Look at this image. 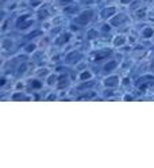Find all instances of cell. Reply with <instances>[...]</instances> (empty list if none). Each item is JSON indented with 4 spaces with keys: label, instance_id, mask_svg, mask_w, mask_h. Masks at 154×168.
Listing matches in <instances>:
<instances>
[{
    "label": "cell",
    "instance_id": "6da1fadb",
    "mask_svg": "<svg viewBox=\"0 0 154 168\" xmlns=\"http://www.w3.org/2000/svg\"><path fill=\"white\" fill-rule=\"evenodd\" d=\"M92 18H93V11L88 10V11H84L83 14H80V15L77 16L76 22L78 25H87V23H89L92 20Z\"/></svg>",
    "mask_w": 154,
    "mask_h": 168
},
{
    "label": "cell",
    "instance_id": "7a4b0ae2",
    "mask_svg": "<svg viewBox=\"0 0 154 168\" xmlns=\"http://www.w3.org/2000/svg\"><path fill=\"white\" fill-rule=\"evenodd\" d=\"M118 83H119V79L116 76L107 77V79L104 80V84H106V87H115Z\"/></svg>",
    "mask_w": 154,
    "mask_h": 168
},
{
    "label": "cell",
    "instance_id": "3957f363",
    "mask_svg": "<svg viewBox=\"0 0 154 168\" xmlns=\"http://www.w3.org/2000/svg\"><path fill=\"white\" fill-rule=\"evenodd\" d=\"M69 39H71V34H62V35H60V37H58L57 38V41H55V44L57 45H62V44H66L68 41H69Z\"/></svg>",
    "mask_w": 154,
    "mask_h": 168
},
{
    "label": "cell",
    "instance_id": "277c9868",
    "mask_svg": "<svg viewBox=\"0 0 154 168\" xmlns=\"http://www.w3.org/2000/svg\"><path fill=\"white\" fill-rule=\"evenodd\" d=\"M123 20H124V15H123V14H120L119 16H115L114 19H111V23H112V25H115V26H118L119 23H122Z\"/></svg>",
    "mask_w": 154,
    "mask_h": 168
},
{
    "label": "cell",
    "instance_id": "5b68a950",
    "mask_svg": "<svg viewBox=\"0 0 154 168\" xmlns=\"http://www.w3.org/2000/svg\"><path fill=\"white\" fill-rule=\"evenodd\" d=\"M124 42H126L124 37H123V35H118L115 38V41H114V45H115V46H122Z\"/></svg>",
    "mask_w": 154,
    "mask_h": 168
},
{
    "label": "cell",
    "instance_id": "8992f818",
    "mask_svg": "<svg viewBox=\"0 0 154 168\" xmlns=\"http://www.w3.org/2000/svg\"><path fill=\"white\" fill-rule=\"evenodd\" d=\"M116 68V61H109L108 64H106V67H104V71L106 72H111V71Z\"/></svg>",
    "mask_w": 154,
    "mask_h": 168
},
{
    "label": "cell",
    "instance_id": "52a82bcc",
    "mask_svg": "<svg viewBox=\"0 0 154 168\" xmlns=\"http://www.w3.org/2000/svg\"><path fill=\"white\" fill-rule=\"evenodd\" d=\"M81 56H80V53H77V52H72L69 56L66 57V61L68 63H72V58H74V60H77V58H80Z\"/></svg>",
    "mask_w": 154,
    "mask_h": 168
},
{
    "label": "cell",
    "instance_id": "ba28073f",
    "mask_svg": "<svg viewBox=\"0 0 154 168\" xmlns=\"http://www.w3.org/2000/svg\"><path fill=\"white\" fill-rule=\"evenodd\" d=\"M30 86H31L32 88L39 89V88H42V83L39 81V80H31V81H30Z\"/></svg>",
    "mask_w": 154,
    "mask_h": 168
},
{
    "label": "cell",
    "instance_id": "9c48e42d",
    "mask_svg": "<svg viewBox=\"0 0 154 168\" xmlns=\"http://www.w3.org/2000/svg\"><path fill=\"white\" fill-rule=\"evenodd\" d=\"M153 34H154V31H153V29H150V27H146V29L143 30V37H146V38L151 37Z\"/></svg>",
    "mask_w": 154,
    "mask_h": 168
},
{
    "label": "cell",
    "instance_id": "30bf717a",
    "mask_svg": "<svg viewBox=\"0 0 154 168\" xmlns=\"http://www.w3.org/2000/svg\"><path fill=\"white\" fill-rule=\"evenodd\" d=\"M114 12H115V8H114V7H111L109 10H106V11H104L101 15H103V18H107V16H111Z\"/></svg>",
    "mask_w": 154,
    "mask_h": 168
},
{
    "label": "cell",
    "instance_id": "8fae6325",
    "mask_svg": "<svg viewBox=\"0 0 154 168\" xmlns=\"http://www.w3.org/2000/svg\"><path fill=\"white\" fill-rule=\"evenodd\" d=\"M108 52H106V53H100L99 56H96V58H95V60L96 61H99V60H101V58H104V57H107V56H108Z\"/></svg>",
    "mask_w": 154,
    "mask_h": 168
},
{
    "label": "cell",
    "instance_id": "7c38bea8",
    "mask_svg": "<svg viewBox=\"0 0 154 168\" xmlns=\"http://www.w3.org/2000/svg\"><path fill=\"white\" fill-rule=\"evenodd\" d=\"M12 99L14 100H19V99H27V98H26L24 95H20V94H15V95L12 96Z\"/></svg>",
    "mask_w": 154,
    "mask_h": 168
},
{
    "label": "cell",
    "instance_id": "4fadbf2b",
    "mask_svg": "<svg viewBox=\"0 0 154 168\" xmlns=\"http://www.w3.org/2000/svg\"><path fill=\"white\" fill-rule=\"evenodd\" d=\"M80 77H81V79H83V80H85V79H89V77H91V73L87 71V72L81 73V76H80Z\"/></svg>",
    "mask_w": 154,
    "mask_h": 168
},
{
    "label": "cell",
    "instance_id": "5bb4252c",
    "mask_svg": "<svg viewBox=\"0 0 154 168\" xmlns=\"http://www.w3.org/2000/svg\"><path fill=\"white\" fill-rule=\"evenodd\" d=\"M42 3V0H30V4H31L32 7H37L38 4Z\"/></svg>",
    "mask_w": 154,
    "mask_h": 168
},
{
    "label": "cell",
    "instance_id": "9a60e30c",
    "mask_svg": "<svg viewBox=\"0 0 154 168\" xmlns=\"http://www.w3.org/2000/svg\"><path fill=\"white\" fill-rule=\"evenodd\" d=\"M55 80H57V79H55V76H50V77H49V80H47V83L51 86V84H54Z\"/></svg>",
    "mask_w": 154,
    "mask_h": 168
},
{
    "label": "cell",
    "instance_id": "2e32d148",
    "mask_svg": "<svg viewBox=\"0 0 154 168\" xmlns=\"http://www.w3.org/2000/svg\"><path fill=\"white\" fill-rule=\"evenodd\" d=\"M26 49H27V52H32L34 49H35V45H29Z\"/></svg>",
    "mask_w": 154,
    "mask_h": 168
},
{
    "label": "cell",
    "instance_id": "e0dca14e",
    "mask_svg": "<svg viewBox=\"0 0 154 168\" xmlns=\"http://www.w3.org/2000/svg\"><path fill=\"white\" fill-rule=\"evenodd\" d=\"M131 0H122V3H124V4H127V3H130Z\"/></svg>",
    "mask_w": 154,
    "mask_h": 168
},
{
    "label": "cell",
    "instance_id": "ac0fdd59",
    "mask_svg": "<svg viewBox=\"0 0 154 168\" xmlns=\"http://www.w3.org/2000/svg\"><path fill=\"white\" fill-rule=\"evenodd\" d=\"M0 84H1V86H4V84H6V79H1V83H0Z\"/></svg>",
    "mask_w": 154,
    "mask_h": 168
}]
</instances>
